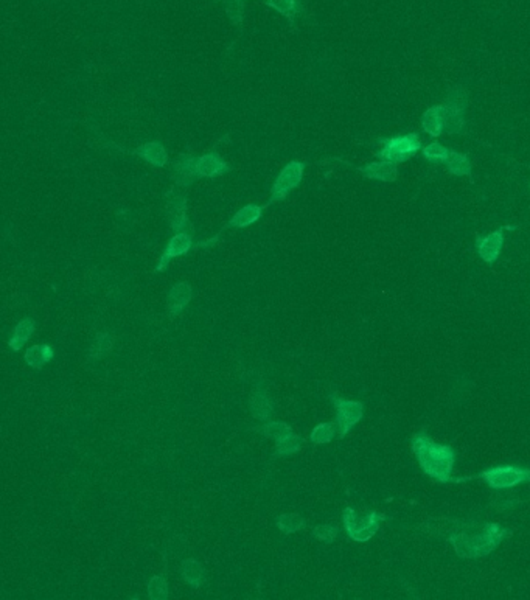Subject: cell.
Returning <instances> with one entry per match:
<instances>
[{
  "mask_svg": "<svg viewBox=\"0 0 530 600\" xmlns=\"http://www.w3.org/2000/svg\"><path fill=\"white\" fill-rule=\"evenodd\" d=\"M410 448L424 475L438 484H454L451 475L456 463V451L450 445L437 444L428 434L420 432L410 440Z\"/></svg>",
  "mask_w": 530,
  "mask_h": 600,
  "instance_id": "obj_1",
  "label": "cell"
},
{
  "mask_svg": "<svg viewBox=\"0 0 530 600\" xmlns=\"http://www.w3.org/2000/svg\"><path fill=\"white\" fill-rule=\"evenodd\" d=\"M507 534V529L496 523H485L482 527H477L476 523H469L464 530L454 532L448 539L460 558L474 560L493 552L504 542Z\"/></svg>",
  "mask_w": 530,
  "mask_h": 600,
  "instance_id": "obj_2",
  "label": "cell"
},
{
  "mask_svg": "<svg viewBox=\"0 0 530 600\" xmlns=\"http://www.w3.org/2000/svg\"><path fill=\"white\" fill-rule=\"evenodd\" d=\"M384 520L386 516L375 512V510L367 515L360 516L352 507H347L344 513H342V521H344L347 535L358 543L369 542V539L375 537Z\"/></svg>",
  "mask_w": 530,
  "mask_h": 600,
  "instance_id": "obj_3",
  "label": "cell"
},
{
  "mask_svg": "<svg viewBox=\"0 0 530 600\" xmlns=\"http://www.w3.org/2000/svg\"><path fill=\"white\" fill-rule=\"evenodd\" d=\"M474 477L482 479L491 489L504 490L530 482V468L519 467V465H496V467L484 470L482 473Z\"/></svg>",
  "mask_w": 530,
  "mask_h": 600,
  "instance_id": "obj_4",
  "label": "cell"
},
{
  "mask_svg": "<svg viewBox=\"0 0 530 600\" xmlns=\"http://www.w3.org/2000/svg\"><path fill=\"white\" fill-rule=\"evenodd\" d=\"M381 149L377 156L381 161H389L393 163H400L410 159L422 148V140L417 132L406 134V136H397L391 139L379 140Z\"/></svg>",
  "mask_w": 530,
  "mask_h": 600,
  "instance_id": "obj_5",
  "label": "cell"
},
{
  "mask_svg": "<svg viewBox=\"0 0 530 600\" xmlns=\"http://www.w3.org/2000/svg\"><path fill=\"white\" fill-rule=\"evenodd\" d=\"M305 173V163L301 161H291L282 168L279 176L275 177V181L271 187V198L267 201V204H275V202H282L286 199L291 192L296 190L301 185Z\"/></svg>",
  "mask_w": 530,
  "mask_h": 600,
  "instance_id": "obj_6",
  "label": "cell"
},
{
  "mask_svg": "<svg viewBox=\"0 0 530 600\" xmlns=\"http://www.w3.org/2000/svg\"><path fill=\"white\" fill-rule=\"evenodd\" d=\"M330 399L336 409V427L339 437H346L353 427L361 422L364 415V404L356 400H347L332 394Z\"/></svg>",
  "mask_w": 530,
  "mask_h": 600,
  "instance_id": "obj_7",
  "label": "cell"
},
{
  "mask_svg": "<svg viewBox=\"0 0 530 600\" xmlns=\"http://www.w3.org/2000/svg\"><path fill=\"white\" fill-rule=\"evenodd\" d=\"M193 247H195V244H193V230L175 232V235L168 239L165 249H163L160 255L156 271L158 273L165 271L171 260L187 255L193 249Z\"/></svg>",
  "mask_w": 530,
  "mask_h": 600,
  "instance_id": "obj_8",
  "label": "cell"
},
{
  "mask_svg": "<svg viewBox=\"0 0 530 600\" xmlns=\"http://www.w3.org/2000/svg\"><path fill=\"white\" fill-rule=\"evenodd\" d=\"M465 108L467 95L464 91H451L446 101V127L445 131L450 134H459L465 126Z\"/></svg>",
  "mask_w": 530,
  "mask_h": 600,
  "instance_id": "obj_9",
  "label": "cell"
},
{
  "mask_svg": "<svg viewBox=\"0 0 530 600\" xmlns=\"http://www.w3.org/2000/svg\"><path fill=\"white\" fill-rule=\"evenodd\" d=\"M167 216L175 232L191 230V224L187 216V198L182 193L175 190L167 193Z\"/></svg>",
  "mask_w": 530,
  "mask_h": 600,
  "instance_id": "obj_10",
  "label": "cell"
},
{
  "mask_svg": "<svg viewBox=\"0 0 530 600\" xmlns=\"http://www.w3.org/2000/svg\"><path fill=\"white\" fill-rule=\"evenodd\" d=\"M196 157L193 154H181L177 161L173 163L171 168V179H173L177 187L189 189V187L196 181Z\"/></svg>",
  "mask_w": 530,
  "mask_h": 600,
  "instance_id": "obj_11",
  "label": "cell"
},
{
  "mask_svg": "<svg viewBox=\"0 0 530 600\" xmlns=\"http://www.w3.org/2000/svg\"><path fill=\"white\" fill-rule=\"evenodd\" d=\"M229 171H230V165L216 151H210L196 157L198 177L215 179V177L224 176L226 173H229Z\"/></svg>",
  "mask_w": 530,
  "mask_h": 600,
  "instance_id": "obj_12",
  "label": "cell"
},
{
  "mask_svg": "<svg viewBox=\"0 0 530 600\" xmlns=\"http://www.w3.org/2000/svg\"><path fill=\"white\" fill-rule=\"evenodd\" d=\"M504 246V230L498 229L491 232L487 237H477L476 239V249L479 257L485 261L487 265H493L495 261L501 255Z\"/></svg>",
  "mask_w": 530,
  "mask_h": 600,
  "instance_id": "obj_13",
  "label": "cell"
},
{
  "mask_svg": "<svg viewBox=\"0 0 530 600\" xmlns=\"http://www.w3.org/2000/svg\"><path fill=\"white\" fill-rule=\"evenodd\" d=\"M358 171L367 179H375V181H383V182H393L398 177V168L397 163L389 162V161H379V162H370L364 167L358 168Z\"/></svg>",
  "mask_w": 530,
  "mask_h": 600,
  "instance_id": "obj_14",
  "label": "cell"
},
{
  "mask_svg": "<svg viewBox=\"0 0 530 600\" xmlns=\"http://www.w3.org/2000/svg\"><path fill=\"white\" fill-rule=\"evenodd\" d=\"M263 212H265V207L258 206V204H248V206L241 207L232 216V218L227 221V224L224 226V229L220 232L218 235L221 237L222 232L229 230V229H246V227L252 226V224H255L261 218V216H263Z\"/></svg>",
  "mask_w": 530,
  "mask_h": 600,
  "instance_id": "obj_15",
  "label": "cell"
},
{
  "mask_svg": "<svg viewBox=\"0 0 530 600\" xmlns=\"http://www.w3.org/2000/svg\"><path fill=\"white\" fill-rule=\"evenodd\" d=\"M193 297V289L187 282H179L173 285L168 292V311L171 318H176L189 306Z\"/></svg>",
  "mask_w": 530,
  "mask_h": 600,
  "instance_id": "obj_16",
  "label": "cell"
},
{
  "mask_svg": "<svg viewBox=\"0 0 530 600\" xmlns=\"http://www.w3.org/2000/svg\"><path fill=\"white\" fill-rule=\"evenodd\" d=\"M423 131L432 137H438L446 127V104H437L429 108L422 118Z\"/></svg>",
  "mask_w": 530,
  "mask_h": 600,
  "instance_id": "obj_17",
  "label": "cell"
},
{
  "mask_svg": "<svg viewBox=\"0 0 530 600\" xmlns=\"http://www.w3.org/2000/svg\"><path fill=\"white\" fill-rule=\"evenodd\" d=\"M132 154L158 168L165 167L168 162V153L160 142H146V144L140 145L137 149H134Z\"/></svg>",
  "mask_w": 530,
  "mask_h": 600,
  "instance_id": "obj_18",
  "label": "cell"
},
{
  "mask_svg": "<svg viewBox=\"0 0 530 600\" xmlns=\"http://www.w3.org/2000/svg\"><path fill=\"white\" fill-rule=\"evenodd\" d=\"M53 356H55L53 347L49 346V344H41V346L30 347L25 351L24 359L30 367H33V369H42L44 365L53 359Z\"/></svg>",
  "mask_w": 530,
  "mask_h": 600,
  "instance_id": "obj_19",
  "label": "cell"
},
{
  "mask_svg": "<svg viewBox=\"0 0 530 600\" xmlns=\"http://www.w3.org/2000/svg\"><path fill=\"white\" fill-rule=\"evenodd\" d=\"M34 320L32 318H25L22 319L19 324L14 328V333L11 336V339L8 341V346L11 350L19 351L22 347L25 346L27 341L32 337V335L34 333Z\"/></svg>",
  "mask_w": 530,
  "mask_h": 600,
  "instance_id": "obj_20",
  "label": "cell"
},
{
  "mask_svg": "<svg viewBox=\"0 0 530 600\" xmlns=\"http://www.w3.org/2000/svg\"><path fill=\"white\" fill-rule=\"evenodd\" d=\"M263 4L286 18L291 24H294V19L302 13L301 0H263Z\"/></svg>",
  "mask_w": 530,
  "mask_h": 600,
  "instance_id": "obj_21",
  "label": "cell"
},
{
  "mask_svg": "<svg viewBox=\"0 0 530 600\" xmlns=\"http://www.w3.org/2000/svg\"><path fill=\"white\" fill-rule=\"evenodd\" d=\"M251 412L257 420H270L272 414V401L263 391H258L251 400Z\"/></svg>",
  "mask_w": 530,
  "mask_h": 600,
  "instance_id": "obj_22",
  "label": "cell"
},
{
  "mask_svg": "<svg viewBox=\"0 0 530 600\" xmlns=\"http://www.w3.org/2000/svg\"><path fill=\"white\" fill-rule=\"evenodd\" d=\"M446 168L450 171L451 175L454 176H472V162H469L468 156L460 154V153H454L451 151L450 157H448Z\"/></svg>",
  "mask_w": 530,
  "mask_h": 600,
  "instance_id": "obj_23",
  "label": "cell"
},
{
  "mask_svg": "<svg viewBox=\"0 0 530 600\" xmlns=\"http://www.w3.org/2000/svg\"><path fill=\"white\" fill-rule=\"evenodd\" d=\"M182 577L184 580L193 588H198L204 582V569L196 560H185L182 563Z\"/></svg>",
  "mask_w": 530,
  "mask_h": 600,
  "instance_id": "obj_24",
  "label": "cell"
},
{
  "mask_svg": "<svg viewBox=\"0 0 530 600\" xmlns=\"http://www.w3.org/2000/svg\"><path fill=\"white\" fill-rule=\"evenodd\" d=\"M260 432H263L266 437L274 439L277 444L283 442L285 439H288L289 436H293V430H291V426H288L286 423L282 422H270L263 425L261 427H258Z\"/></svg>",
  "mask_w": 530,
  "mask_h": 600,
  "instance_id": "obj_25",
  "label": "cell"
},
{
  "mask_svg": "<svg viewBox=\"0 0 530 600\" xmlns=\"http://www.w3.org/2000/svg\"><path fill=\"white\" fill-rule=\"evenodd\" d=\"M336 436V427L333 423H319L317 426L313 427L310 434V440L315 445H322L332 442Z\"/></svg>",
  "mask_w": 530,
  "mask_h": 600,
  "instance_id": "obj_26",
  "label": "cell"
},
{
  "mask_svg": "<svg viewBox=\"0 0 530 600\" xmlns=\"http://www.w3.org/2000/svg\"><path fill=\"white\" fill-rule=\"evenodd\" d=\"M277 526L279 529L283 532V534H294V532L302 530L305 526V521L301 516L296 513H283L279 516L277 520Z\"/></svg>",
  "mask_w": 530,
  "mask_h": 600,
  "instance_id": "obj_27",
  "label": "cell"
},
{
  "mask_svg": "<svg viewBox=\"0 0 530 600\" xmlns=\"http://www.w3.org/2000/svg\"><path fill=\"white\" fill-rule=\"evenodd\" d=\"M112 346H114V337H112L109 333H99L92 346L91 356L94 359H100L103 356H106L112 350Z\"/></svg>",
  "mask_w": 530,
  "mask_h": 600,
  "instance_id": "obj_28",
  "label": "cell"
},
{
  "mask_svg": "<svg viewBox=\"0 0 530 600\" xmlns=\"http://www.w3.org/2000/svg\"><path fill=\"white\" fill-rule=\"evenodd\" d=\"M302 445H303V439L293 434V436H289L288 439L277 444V451H275L274 457H285V456L296 454L297 451H301Z\"/></svg>",
  "mask_w": 530,
  "mask_h": 600,
  "instance_id": "obj_29",
  "label": "cell"
},
{
  "mask_svg": "<svg viewBox=\"0 0 530 600\" xmlns=\"http://www.w3.org/2000/svg\"><path fill=\"white\" fill-rule=\"evenodd\" d=\"M450 154H451L450 149H448L443 145L437 144V142H434V144H429L428 146L423 148L424 159H428L429 162H434V163L446 162L448 157H450Z\"/></svg>",
  "mask_w": 530,
  "mask_h": 600,
  "instance_id": "obj_30",
  "label": "cell"
},
{
  "mask_svg": "<svg viewBox=\"0 0 530 600\" xmlns=\"http://www.w3.org/2000/svg\"><path fill=\"white\" fill-rule=\"evenodd\" d=\"M226 10L229 19L232 20V24L236 27H241L243 24V16H244V2L240 0H221Z\"/></svg>",
  "mask_w": 530,
  "mask_h": 600,
  "instance_id": "obj_31",
  "label": "cell"
},
{
  "mask_svg": "<svg viewBox=\"0 0 530 600\" xmlns=\"http://www.w3.org/2000/svg\"><path fill=\"white\" fill-rule=\"evenodd\" d=\"M148 596L149 599H168V585L167 580L160 575H154L148 583Z\"/></svg>",
  "mask_w": 530,
  "mask_h": 600,
  "instance_id": "obj_32",
  "label": "cell"
},
{
  "mask_svg": "<svg viewBox=\"0 0 530 600\" xmlns=\"http://www.w3.org/2000/svg\"><path fill=\"white\" fill-rule=\"evenodd\" d=\"M313 534H315V537L319 539V542L332 543L334 542L336 535H338V527L330 526V524H322V526H317Z\"/></svg>",
  "mask_w": 530,
  "mask_h": 600,
  "instance_id": "obj_33",
  "label": "cell"
},
{
  "mask_svg": "<svg viewBox=\"0 0 530 600\" xmlns=\"http://www.w3.org/2000/svg\"><path fill=\"white\" fill-rule=\"evenodd\" d=\"M240 2H246V0H240Z\"/></svg>",
  "mask_w": 530,
  "mask_h": 600,
  "instance_id": "obj_34",
  "label": "cell"
}]
</instances>
